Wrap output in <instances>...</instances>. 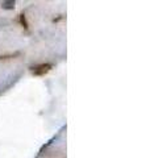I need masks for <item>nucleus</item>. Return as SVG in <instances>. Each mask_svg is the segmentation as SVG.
<instances>
[{
    "label": "nucleus",
    "instance_id": "1",
    "mask_svg": "<svg viewBox=\"0 0 150 158\" xmlns=\"http://www.w3.org/2000/svg\"><path fill=\"white\" fill-rule=\"evenodd\" d=\"M53 69L52 63H40V65H34L31 67V73L36 77H42L45 74H48Z\"/></svg>",
    "mask_w": 150,
    "mask_h": 158
},
{
    "label": "nucleus",
    "instance_id": "2",
    "mask_svg": "<svg viewBox=\"0 0 150 158\" xmlns=\"http://www.w3.org/2000/svg\"><path fill=\"white\" fill-rule=\"evenodd\" d=\"M20 24H21V27L25 28V29H28V28H29L28 21H27V17H25V15H24V13L20 15Z\"/></svg>",
    "mask_w": 150,
    "mask_h": 158
},
{
    "label": "nucleus",
    "instance_id": "3",
    "mask_svg": "<svg viewBox=\"0 0 150 158\" xmlns=\"http://www.w3.org/2000/svg\"><path fill=\"white\" fill-rule=\"evenodd\" d=\"M2 7L4 9H13L15 8V2H3Z\"/></svg>",
    "mask_w": 150,
    "mask_h": 158
},
{
    "label": "nucleus",
    "instance_id": "4",
    "mask_svg": "<svg viewBox=\"0 0 150 158\" xmlns=\"http://www.w3.org/2000/svg\"><path fill=\"white\" fill-rule=\"evenodd\" d=\"M19 56V53H15V54H8V56H0V59H8V58H13Z\"/></svg>",
    "mask_w": 150,
    "mask_h": 158
}]
</instances>
